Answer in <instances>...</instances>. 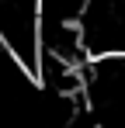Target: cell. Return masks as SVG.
<instances>
[{
  "label": "cell",
  "instance_id": "6da1fadb",
  "mask_svg": "<svg viewBox=\"0 0 125 128\" xmlns=\"http://www.w3.org/2000/svg\"><path fill=\"white\" fill-rule=\"evenodd\" d=\"M83 111L97 125H125V52L90 56L83 66Z\"/></svg>",
  "mask_w": 125,
  "mask_h": 128
}]
</instances>
